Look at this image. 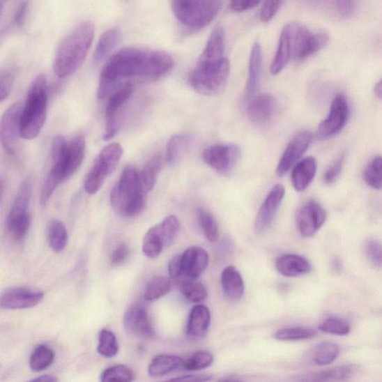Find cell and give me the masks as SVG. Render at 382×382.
Segmentation results:
<instances>
[{
	"mask_svg": "<svg viewBox=\"0 0 382 382\" xmlns=\"http://www.w3.org/2000/svg\"><path fill=\"white\" fill-rule=\"evenodd\" d=\"M174 66L168 53L136 47L125 48L115 53L106 63L100 77L98 96L103 99L111 95L124 79L141 78L155 81L167 75Z\"/></svg>",
	"mask_w": 382,
	"mask_h": 382,
	"instance_id": "cell-1",
	"label": "cell"
},
{
	"mask_svg": "<svg viewBox=\"0 0 382 382\" xmlns=\"http://www.w3.org/2000/svg\"><path fill=\"white\" fill-rule=\"evenodd\" d=\"M93 36L94 25L84 21L61 40L53 60V70L59 78H68L81 68L87 57Z\"/></svg>",
	"mask_w": 382,
	"mask_h": 382,
	"instance_id": "cell-2",
	"label": "cell"
},
{
	"mask_svg": "<svg viewBox=\"0 0 382 382\" xmlns=\"http://www.w3.org/2000/svg\"><path fill=\"white\" fill-rule=\"evenodd\" d=\"M47 110V79L44 75H39L31 84L24 107L21 112V137L33 140L38 137L45 123Z\"/></svg>",
	"mask_w": 382,
	"mask_h": 382,
	"instance_id": "cell-3",
	"label": "cell"
},
{
	"mask_svg": "<svg viewBox=\"0 0 382 382\" xmlns=\"http://www.w3.org/2000/svg\"><path fill=\"white\" fill-rule=\"evenodd\" d=\"M145 196L140 174L133 167H126L112 189L111 204L116 214L131 217L143 210Z\"/></svg>",
	"mask_w": 382,
	"mask_h": 382,
	"instance_id": "cell-4",
	"label": "cell"
},
{
	"mask_svg": "<svg viewBox=\"0 0 382 382\" xmlns=\"http://www.w3.org/2000/svg\"><path fill=\"white\" fill-rule=\"evenodd\" d=\"M229 72V62L226 58L217 61L198 60L190 73L188 82L197 92L211 97L224 90Z\"/></svg>",
	"mask_w": 382,
	"mask_h": 382,
	"instance_id": "cell-5",
	"label": "cell"
},
{
	"mask_svg": "<svg viewBox=\"0 0 382 382\" xmlns=\"http://www.w3.org/2000/svg\"><path fill=\"white\" fill-rule=\"evenodd\" d=\"M220 7V0H172L173 12L179 22L193 29L208 25Z\"/></svg>",
	"mask_w": 382,
	"mask_h": 382,
	"instance_id": "cell-6",
	"label": "cell"
},
{
	"mask_svg": "<svg viewBox=\"0 0 382 382\" xmlns=\"http://www.w3.org/2000/svg\"><path fill=\"white\" fill-rule=\"evenodd\" d=\"M123 154V147L113 143L104 147L84 179V190L89 194H97L103 185L106 178L118 167Z\"/></svg>",
	"mask_w": 382,
	"mask_h": 382,
	"instance_id": "cell-7",
	"label": "cell"
},
{
	"mask_svg": "<svg viewBox=\"0 0 382 382\" xmlns=\"http://www.w3.org/2000/svg\"><path fill=\"white\" fill-rule=\"evenodd\" d=\"M33 191V183L26 178L20 185L7 218V229L17 240H22L30 227L29 203Z\"/></svg>",
	"mask_w": 382,
	"mask_h": 382,
	"instance_id": "cell-8",
	"label": "cell"
},
{
	"mask_svg": "<svg viewBox=\"0 0 382 382\" xmlns=\"http://www.w3.org/2000/svg\"><path fill=\"white\" fill-rule=\"evenodd\" d=\"M292 57L304 60L323 49L330 40L326 33H314L305 26L293 23L289 24Z\"/></svg>",
	"mask_w": 382,
	"mask_h": 382,
	"instance_id": "cell-9",
	"label": "cell"
},
{
	"mask_svg": "<svg viewBox=\"0 0 382 382\" xmlns=\"http://www.w3.org/2000/svg\"><path fill=\"white\" fill-rule=\"evenodd\" d=\"M349 106L346 96L339 93L333 100L327 118L318 126L316 137L330 139L344 128L349 119Z\"/></svg>",
	"mask_w": 382,
	"mask_h": 382,
	"instance_id": "cell-10",
	"label": "cell"
},
{
	"mask_svg": "<svg viewBox=\"0 0 382 382\" xmlns=\"http://www.w3.org/2000/svg\"><path fill=\"white\" fill-rule=\"evenodd\" d=\"M241 156L236 144H217L206 148L203 153L204 162L221 174H227L236 167Z\"/></svg>",
	"mask_w": 382,
	"mask_h": 382,
	"instance_id": "cell-11",
	"label": "cell"
},
{
	"mask_svg": "<svg viewBox=\"0 0 382 382\" xmlns=\"http://www.w3.org/2000/svg\"><path fill=\"white\" fill-rule=\"evenodd\" d=\"M133 91V84L126 82L110 95L111 97L105 108L104 140H111L118 132L119 112L123 106L130 99Z\"/></svg>",
	"mask_w": 382,
	"mask_h": 382,
	"instance_id": "cell-12",
	"label": "cell"
},
{
	"mask_svg": "<svg viewBox=\"0 0 382 382\" xmlns=\"http://www.w3.org/2000/svg\"><path fill=\"white\" fill-rule=\"evenodd\" d=\"M22 105L17 102L5 112L0 125V139L4 151L10 155L15 154L20 135V116Z\"/></svg>",
	"mask_w": 382,
	"mask_h": 382,
	"instance_id": "cell-13",
	"label": "cell"
},
{
	"mask_svg": "<svg viewBox=\"0 0 382 382\" xmlns=\"http://www.w3.org/2000/svg\"><path fill=\"white\" fill-rule=\"evenodd\" d=\"M326 218L323 206L316 201H310L296 212L297 229L303 237L311 238L323 226Z\"/></svg>",
	"mask_w": 382,
	"mask_h": 382,
	"instance_id": "cell-14",
	"label": "cell"
},
{
	"mask_svg": "<svg viewBox=\"0 0 382 382\" xmlns=\"http://www.w3.org/2000/svg\"><path fill=\"white\" fill-rule=\"evenodd\" d=\"M86 150V139L84 136L79 135L67 143L59 157L52 159L53 163H56L61 167L66 180L75 174L79 169Z\"/></svg>",
	"mask_w": 382,
	"mask_h": 382,
	"instance_id": "cell-15",
	"label": "cell"
},
{
	"mask_svg": "<svg viewBox=\"0 0 382 382\" xmlns=\"http://www.w3.org/2000/svg\"><path fill=\"white\" fill-rule=\"evenodd\" d=\"M123 325L130 335L139 338H151L154 335L153 324L146 310L141 303L131 305L125 312Z\"/></svg>",
	"mask_w": 382,
	"mask_h": 382,
	"instance_id": "cell-16",
	"label": "cell"
},
{
	"mask_svg": "<svg viewBox=\"0 0 382 382\" xmlns=\"http://www.w3.org/2000/svg\"><path fill=\"white\" fill-rule=\"evenodd\" d=\"M312 134L303 131L297 134L290 142L280 159L277 168V174L283 176L288 174L300 160L312 142Z\"/></svg>",
	"mask_w": 382,
	"mask_h": 382,
	"instance_id": "cell-17",
	"label": "cell"
},
{
	"mask_svg": "<svg viewBox=\"0 0 382 382\" xmlns=\"http://www.w3.org/2000/svg\"><path fill=\"white\" fill-rule=\"evenodd\" d=\"M285 189L281 185H275L261 206L256 220L254 230L259 234L266 231L271 225L282 203Z\"/></svg>",
	"mask_w": 382,
	"mask_h": 382,
	"instance_id": "cell-18",
	"label": "cell"
},
{
	"mask_svg": "<svg viewBox=\"0 0 382 382\" xmlns=\"http://www.w3.org/2000/svg\"><path fill=\"white\" fill-rule=\"evenodd\" d=\"M45 293L23 288L7 289L2 293V309L8 310H26L43 301Z\"/></svg>",
	"mask_w": 382,
	"mask_h": 382,
	"instance_id": "cell-19",
	"label": "cell"
},
{
	"mask_svg": "<svg viewBox=\"0 0 382 382\" xmlns=\"http://www.w3.org/2000/svg\"><path fill=\"white\" fill-rule=\"evenodd\" d=\"M277 101L270 93H262L250 100L247 107L249 119L254 124L265 125L270 122L277 112Z\"/></svg>",
	"mask_w": 382,
	"mask_h": 382,
	"instance_id": "cell-20",
	"label": "cell"
},
{
	"mask_svg": "<svg viewBox=\"0 0 382 382\" xmlns=\"http://www.w3.org/2000/svg\"><path fill=\"white\" fill-rule=\"evenodd\" d=\"M183 275L189 279H198L208 267L209 257L203 248L193 247L182 254Z\"/></svg>",
	"mask_w": 382,
	"mask_h": 382,
	"instance_id": "cell-21",
	"label": "cell"
},
{
	"mask_svg": "<svg viewBox=\"0 0 382 382\" xmlns=\"http://www.w3.org/2000/svg\"><path fill=\"white\" fill-rule=\"evenodd\" d=\"M277 270L286 277H297L310 273L312 264L299 254H284L275 262Z\"/></svg>",
	"mask_w": 382,
	"mask_h": 382,
	"instance_id": "cell-22",
	"label": "cell"
},
{
	"mask_svg": "<svg viewBox=\"0 0 382 382\" xmlns=\"http://www.w3.org/2000/svg\"><path fill=\"white\" fill-rule=\"evenodd\" d=\"M211 323V314L208 307L197 305L191 310L187 326V335L191 339L204 337Z\"/></svg>",
	"mask_w": 382,
	"mask_h": 382,
	"instance_id": "cell-23",
	"label": "cell"
},
{
	"mask_svg": "<svg viewBox=\"0 0 382 382\" xmlns=\"http://www.w3.org/2000/svg\"><path fill=\"white\" fill-rule=\"evenodd\" d=\"M316 172V162L314 157H307L297 163L291 174L294 189L299 192L305 190L312 183Z\"/></svg>",
	"mask_w": 382,
	"mask_h": 382,
	"instance_id": "cell-24",
	"label": "cell"
},
{
	"mask_svg": "<svg viewBox=\"0 0 382 382\" xmlns=\"http://www.w3.org/2000/svg\"><path fill=\"white\" fill-rule=\"evenodd\" d=\"M222 290L230 301L236 302L242 298L245 291L240 272L233 266L227 267L221 275Z\"/></svg>",
	"mask_w": 382,
	"mask_h": 382,
	"instance_id": "cell-25",
	"label": "cell"
},
{
	"mask_svg": "<svg viewBox=\"0 0 382 382\" xmlns=\"http://www.w3.org/2000/svg\"><path fill=\"white\" fill-rule=\"evenodd\" d=\"M225 33L224 29L217 25L210 36L206 47L198 60L204 61H217L225 59Z\"/></svg>",
	"mask_w": 382,
	"mask_h": 382,
	"instance_id": "cell-26",
	"label": "cell"
},
{
	"mask_svg": "<svg viewBox=\"0 0 382 382\" xmlns=\"http://www.w3.org/2000/svg\"><path fill=\"white\" fill-rule=\"evenodd\" d=\"M261 61V45L259 42H256L252 48L250 57L248 79L245 89V98L247 100H250L258 89Z\"/></svg>",
	"mask_w": 382,
	"mask_h": 382,
	"instance_id": "cell-27",
	"label": "cell"
},
{
	"mask_svg": "<svg viewBox=\"0 0 382 382\" xmlns=\"http://www.w3.org/2000/svg\"><path fill=\"white\" fill-rule=\"evenodd\" d=\"M184 360L176 356L159 355L153 358L148 368V373L152 377H161L183 368Z\"/></svg>",
	"mask_w": 382,
	"mask_h": 382,
	"instance_id": "cell-28",
	"label": "cell"
},
{
	"mask_svg": "<svg viewBox=\"0 0 382 382\" xmlns=\"http://www.w3.org/2000/svg\"><path fill=\"white\" fill-rule=\"evenodd\" d=\"M292 58V49L289 26L286 25L281 33L280 44L270 66V72L277 75L288 65Z\"/></svg>",
	"mask_w": 382,
	"mask_h": 382,
	"instance_id": "cell-29",
	"label": "cell"
},
{
	"mask_svg": "<svg viewBox=\"0 0 382 382\" xmlns=\"http://www.w3.org/2000/svg\"><path fill=\"white\" fill-rule=\"evenodd\" d=\"M122 38L121 31L119 29L107 30L100 37L97 47H96L93 61L99 63L107 58L112 50L119 45Z\"/></svg>",
	"mask_w": 382,
	"mask_h": 382,
	"instance_id": "cell-30",
	"label": "cell"
},
{
	"mask_svg": "<svg viewBox=\"0 0 382 382\" xmlns=\"http://www.w3.org/2000/svg\"><path fill=\"white\" fill-rule=\"evenodd\" d=\"M192 142L193 137L188 134L173 136L167 146L166 162L169 165L178 163Z\"/></svg>",
	"mask_w": 382,
	"mask_h": 382,
	"instance_id": "cell-31",
	"label": "cell"
},
{
	"mask_svg": "<svg viewBox=\"0 0 382 382\" xmlns=\"http://www.w3.org/2000/svg\"><path fill=\"white\" fill-rule=\"evenodd\" d=\"M163 165V158L160 154L154 155L144 165L140 174L141 183L144 193L147 194L153 189L159 173Z\"/></svg>",
	"mask_w": 382,
	"mask_h": 382,
	"instance_id": "cell-32",
	"label": "cell"
},
{
	"mask_svg": "<svg viewBox=\"0 0 382 382\" xmlns=\"http://www.w3.org/2000/svg\"><path fill=\"white\" fill-rule=\"evenodd\" d=\"M47 236L49 247L53 251L60 252L65 250L68 242V234L60 220L52 219L49 222Z\"/></svg>",
	"mask_w": 382,
	"mask_h": 382,
	"instance_id": "cell-33",
	"label": "cell"
},
{
	"mask_svg": "<svg viewBox=\"0 0 382 382\" xmlns=\"http://www.w3.org/2000/svg\"><path fill=\"white\" fill-rule=\"evenodd\" d=\"M165 244L158 225L152 227L146 232L143 243L142 251L148 259H155L160 256Z\"/></svg>",
	"mask_w": 382,
	"mask_h": 382,
	"instance_id": "cell-34",
	"label": "cell"
},
{
	"mask_svg": "<svg viewBox=\"0 0 382 382\" xmlns=\"http://www.w3.org/2000/svg\"><path fill=\"white\" fill-rule=\"evenodd\" d=\"M353 368L351 367H337L321 371V372L305 375L302 380L309 381H345L353 376Z\"/></svg>",
	"mask_w": 382,
	"mask_h": 382,
	"instance_id": "cell-35",
	"label": "cell"
},
{
	"mask_svg": "<svg viewBox=\"0 0 382 382\" xmlns=\"http://www.w3.org/2000/svg\"><path fill=\"white\" fill-rule=\"evenodd\" d=\"M339 354V348L336 344L323 342L314 348L311 358L315 365L325 366L333 363Z\"/></svg>",
	"mask_w": 382,
	"mask_h": 382,
	"instance_id": "cell-36",
	"label": "cell"
},
{
	"mask_svg": "<svg viewBox=\"0 0 382 382\" xmlns=\"http://www.w3.org/2000/svg\"><path fill=\"white\" fill-rule=\"evenodd\" d=\"M180 292L190 302L199 303L207 298L208 291L204 284L194 279L185 280L179 283Z\"/></svg>",
	"mask_w": 382,
	"mask_h": 382,
	"instance_id": "cell-37",
	"label": "cell"
},
{
	"mask_svg": "<svg viewBox=\"0 0 382 382\" xmlns=\"http://www.w3.org/2000/svg\"><path fill=\"white\" fill-rule=\"evenodd\" d=\"M171 281L169 279L158 275L147 283L144 289V298L153 302L162 298L171 290Z\"/></svg>",
	"mask_w": 382,
	"mask_h": 382,
	"instance_id": "cell-38",
	"label": "cell"
},
{
	"mask_svg": "<svg viewBox=\"0 0 382 382\" xmlns=\"http://www.w3.org/2000/svg\"><path fill=\"white\" fill-rule=\"evenodd\" d=\"M55 358V353L49 346L41 344L38 346L29 359V367L34 372H40L49 367Z\"/></svg>",
	"mask_w": 382,
	"mask_h": 382,
	"instance_id": "cell-39",
	"label": "cell"
},
{
	"mask_svg": "<svg viewBox=\"0 0 382 382\" xmlns=\"http://www.w3.org/2000/svg\"><path fill=\"white\" fill-rule=\"evenodd\" d=\"M197 216L201 229L203 230L206 238L210 242H217L220 238V231L215 217L204 208L198 209Z\"/></svg>",
	"mask_w": 382,
	"mask_h": 382,
	"instance_id": "cell-40",
	"label": "cell"
},
{
	"mask_svg": "<svg viewBox=\"0 0 382 382\" xmlns=\"http://www.w3.org/2000/svg\"><path fill=\"white\" fill-rule=\"evenodd\" d=\"M316 336L315 330L305 327L282 328L274 335L275 339L285 342L302 341V339H312Z\"/></svg>",
	"mask_w": 382,
	"mask_h": 382,
	"instance_id": "cell-41",
	"label": "cell"
},
{
	"mask_svg": "<svg viewBox=\"0 0 382 382\" xmlns=\"http://www.w3.org/2000/svg\"><path fill=\"white\" fill-rule=\"evenodd\" d=\"M364 179L371 188L382 189V157H375L367 165L364 172Z\"/></svg>",
	"mask_w": 382,
	"mask_h": 382,
	"instance_id": "cell-42",
	"label": "cell"
},
{
	"mask_svg": "<svg viewBox=\"0 0 382 382\" xmlns=\"http://www.w3.org/2000/svg\"><path fill=\"white\" fill-rule=\"evenodd\" d=\"M119 349L115 335L110 330H103L99 337L98 353L106 358H112L118 354Z\"/></svg>",
	"mask_w": 382,
	"mask_h": 382,
	"instance_id": "cell-43",
	"label": "cell"
},
{
	"mask_svg": "<svg viewBox=\"0 0 382 382\" xmlns=\"http://www.w3.org/2000/svg\"><path fill=\"white\" fill-rule=\"evenodd\" d=\"M161 236L165 244V247L172 244L176 238L180 229V224L178 218L174 215L167 217L162 222L158 224Z\"/></svg>",
	"mask_w": 382,
	"mask_h": 382,
	"instance_id": "cell-44",
	"label": "cell"
},
{
	"mask_svg": "<svg viewBox=\"0 0 382 382\" xmlns=\"http://www.w3.org/2000/svg\"><path fill=\"white\" fill-rule=\"evenodd\" d=\"M319 330L324 333L338 336L347 335L351 331V326L343 319L337 317L327 318L319 326Z\"/></svg>",
	"mask_w": 382,
	"mask_h": 382,
	"instance_id": "cell-45",
	"label": "cell"
},
{
	"mask_svg": "<svg viewBox=\"0 0 382 382\" xmlns=\"http://www.w3.org/2000/svg\"><path fill=\"white\" fill-rule=\"evenodd\" d=\"M134 374L131 369L124 365H116L106 369L101 375L100 380L108 381H132Z\"/></svg>",
	"mask_w": 382,
	"mask_h": 382,
	"instance_id": "cell-46",
	"label": "cell"
},
{
	"mask_svg": "<svg viewBox=\"0 0 382 382\" xmlns=\"http://www.w3.org/2000/svg\"><path fill=\"white\" fill-rule=\"evenodd\" d=\"M214 357L208 352H198L184 360L183 368L188 371L204 369L213 363Z\"/></svg>",
	"mask_w": 382,
	"mask_h": 382,
	"instance_id": "cell-47",
	"label": "cell"
},
{
	"mask_svg": "<svg viewBox=\"0 0 382 382\" xmlns=\"http://www.w3.org/2000/svg\"><path fill=\"white\" fill-rule=\"evenodd\" d=\"M346 155L344 153L339 155L335 159V161L327 169L324 175V182L326 184H332L336 181L339 174H341L344 164L345 162Z\"/></svg>",
	"mask_w": 382,
	"mask_h": 382,
	"instance_id": "cell-48",
	"label": "cell"
},
{
	"mask_svg": "<svg viewBox=\"0 0 382 382\" xmlns=\"http://www.w3.org/2000/svg\"><path fill=\"white\" fill-rule=\"evenodd\" d=\"M284 0H264L261 10V20L263 23H268L278 13Z\"/></svg>",
	"mask_w": 382,
	"mask_h": 382,
	"instance_id": "cell-49",
	"label": "cell"
},
{
	"mask_svg": "<svg viewBox=\"0 0 382 382\" xmlns=\"http://www.w3.org/2000/svg\"><path fill=\"white\" fill-rule=\"evenodd\" d=\"M367 256L371 263L377 268L382 267V244L375 240L367 242Z\"/></svg>",
	"mask_w": 382,
	"mask_h": 382,
	"instance_id": "cell-50",
	"label": "cell"
},
{
	"mask_svg": "<svg viewBox=\"0 0 382 382\" xmlns=\"http://www.w3.org/2000/svg\"><path fill=\"white\" fill-rule=\"evenodd\" d=\"M14 80L13 73L10 71L2 72L1 79H0V101L3 102L8 98L12 91Z\"/></svg>",
	"mask_w": 382,
	"mask_h": 382,
	"instance_id": "cell-51",
	"label": "cell"
},
{
	"mask_svg": "<svg viewBox=\"0 0 382 382\" xmlns=\"http://www.w3.org/2000/svg\"><path fill=\"white\" fill-rule=\"evenodd\" d=\"M168 270L172 279H178L183 275L182 254H177L169 261Z\"/></svg>",
	"mask_w": 382,
	"mask_h": 382,
	"instance_id": "cell-52",
	"label": "cell"
},
{
	"mask_svg": "<svg viewBox=\"0 0 382 382\" xmlns=\"http://www.w3.org/2000/svg\"><path fill=\"white\" fill-rule=\"evenodd\" d=\"M128 247L125 243H121L113 251L111 257V262L114 266H119L128 257Z\"/></svg>",
	"mask_w": 382,
	"mask_h": 382,
	"instance_id": "cell-53",
	"label": "cell"
},
{
	"mask_svg": "<svg viewBox=\"0 0 382 382\" xmlns=\"http://www.w3.org/2000/svg\"><path fill=\"white\" fill-rule=\"evenodd\" d=\"M259 3L260 0H231L230 6L235 12L242 13L256 7Z\"/></svg>",
	"mask_w": 382,
	"mask_h": 382,
	"instance_id": "cell-54",
	"label": "cell"
},
{
	"mask_svg": "<svg viewBox=\"0 0 382 382\" xmlns=\"http://www.w3.org/2000/svg\"><path fill=\"white\" fill-rule=\"evenodd\" d=\"M337 13L342 16L351 15L355 8V0H333Z\"/></svg>",
	"mask_w": 382,
	"mask_h": 382,
	"instance_id": "cell-55",
	"label": "cell"
},
{
	"mask_svg": "<svg viewBox=\"0 0 382 382\" xmlns=\"http://www.w3.org/2000/svg\"><path fill=\"white\" fill-rule=\"evenodd\" d=\"M29 1L28 0H25V1L21 3L17 8L14 17V24L17 26H22L24 25L27 15Z\"/></svg>",
	"mask_w": 382,
	"mask_h": 382,
	"instance_id": "cell-56",
	"label": "cell"
},
{
	"mask_svg": "<svg viewBox=\"0 0 382 382\" xmlns=\"http://www.w3.org/2000/svg\"><path fill=\"white\" fill-rule=\"evenodd\" d=\"M212 379V376L208 374L189 375L179 378L173 379L171 381H206Z\"/></svg>",
	"mask_w": 382,
	"mask_h": 382,
	"instance_id": "cell-57",
	"label": "cell"
},
{
	"mask_svg": "<svg viewBox=\"0 0 382 382\" xmlns=\"http://www.w3.org/2000/svg\"><path fill=\"white\" fill-rule=\"evenodd\" d=\"M57 381L58 379L56 378L49 375L41 376H39L38 378L31 380V381H50V382H54Z\"/></svg>",
	"mask_w": 382,
	"mask_h": 382,
	"instance_id": "cell-58",
	"label": "cell"
},
{
	"mask_svg": "<svg viewBox=\"0 0 382 382\" xmlns=\"http://www.w3.org/2000/svg\"><path fill=\"white\" fill-rule=\"evenodd\" d=\"M374 91L377 97L382 100V79L376 84Z\"/></svg>",
	"mask_w": 382,
	"mask_h": 382,
	"instance_id": "cell-59",
	"label": "cell"
},
{
	"mask_svg": "<svg viewBox=\"0 0 382 382\" xmlns=\"http://www.w3.org/2000/svg\"><path fill=\"white\" fill-rule=\"evenodd\" d=\"M4 3H5V0H1V7H2V10H3V8Z\"/></svg>",
	"mask_w": 382,
	"mask_h": 382,
	"instance_id": "cell-60",
	"label": "cell"
}]
</instances>
